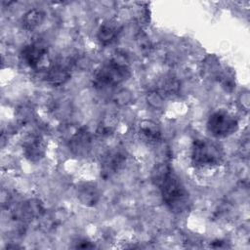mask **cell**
<instances>
[{"label": "cell", "mask_w": 250, "mask_h": 250, "mask_svg": "<svg viewBox=\"0 0 250 250\" xmlns=\"http://www.w3.org/2000/svg\"><path fill=\"white\" fill-rule=\"evenodd\" d=\"M162 199L166 206L174 212H183L188 208V193L179 177L169 168L163 167L156 175Z\"/></svg>", "instance_id": "6da1fadb"}, {"label": "cell", "mask_w": 250, "mask_h": 250, "mask_svg": "<svg viewBox=\"0 0 250 250\" xmlns=\"http://www.w3.org/2000/svg\"><path fill=\"white\" fill-rule=\"evenodd\" d=\"M224 159L222 146L208 139L195 140L191 147V164L198 170H210L220 166Z\"/></svg>", "instance_id": "7a4b0ae2"}, {"label": "cell", "mask_w": 250, "mask_h": 250, "mask_svg": "<svg viewBox=\"0 0 250 250\" xmlns=\"http://www.w3.org/2000/svg\"><path fill=\"white\" fill-rule=\"evenodd\" d=\"M130 76V68L125 61L113 59L98 68L93 76V84L96 88L104 89L116 86Z\"/></svg>", "instance_id": "3957f363"}, {"label": "cell", "mask_w": 250, "mask_h": 250, "mask_svg": "<svg viewBox=\"0 0 250 250\" xmlns=\"http://www.w3.org/2000/svg\"><path fill=\"white\" fill-rule=\"evenodd\" d=\"M207 130L216 139L227 138L238 129V120L230 112L219 109L212 112L207 119Z\"/></svg>", "instance_id": "277c9868"}, {"label": "cell", "mask_w": 250, "mask_h": 250, "mask_svg": "<svg viewBox=\"0 0 250 250\" xmlns=\"http://www.w3.org/2000/svg\"><path fill=\"white\" fill-rule=\"evenodd\" d=\"M21 58L27 66L34 70H48L52 65L49 51L40 42L25 45L21 52Z\"/></svg>", "instance_id": "5b68a950"}, {"label": "cell", "mask_w": 250, "mask_h": 250, "mask_svg": "<svg viewBox=\"0 0 250 250\" xmlns=\"http://www.w3.org/2000/svg\"><path fill=\"white\" fill-rule=\"evenodd\" d=\"M22 151L24 156L30 161H38L45 154V144L38 135L28 136L22 143Z\"/></svg>", "instance_id": "8992f818"}, {"label": "cell", "mask_w": 250, "mask_h": 250, "mask_svg": "<svg viewBox=\"0 0 250 250\" xmlns=\"http://www.w3.org/2000/svg\"><path fill=\"white\" fill-rule=\"evenodd\" d=\"M122 29L121 24L115 20H108L103 22L99 28L97 37L103 45L111 44L116 40Z\"/></svg>", "instance_id": "52a82bcc"}, {"label": "cell", "mask_w": 250, "mask_h": 250, "mask_svg": "<svg viewBox=\"0 0 250 250\" xmlns=\"http://www.w3.org/2000/svg\"><path fill=\"white\" fill-rule=\"evenodd\" d=\"M125 157L119 152L109 153L103 162V173L105 176H110L116 173L123 165Z\"/></svg>", "instance_id": "ba28073f"}, {"label": "cell", "mask_w": 250, "mask_h": 250, "mask_svg": "<svg viewBox=\"0 0 250 250\" xmlns=\"http://www.w3.org/2000/svg\"><path fill=\"white\" fill-rule=\"evenodd\" d=\"M77 196H78L80 202L87 206L95 205L100 198L98 189L96 188L95 186L90 185V184H85V185L81 186L78 189Z\"/></svg>", "instance_id": "9c48e42d"}, {"label": "cell", "mask_w": 250, "mask_h": 250, "mask_svg": "<svg viewBox=\"0 0 250 250\" xmlns=\"http://www.w3.org/2000/svg\"><path fill=\"white\" fill-rule=\"evenodd\" d=\"M140 135L147 143H157L161 139L158 126L151 121H145L140 126Z\"/></svg>", "instance_id": "30bf717a"}, {"label": "cell", "mask_w": 250, "mask_h": 250, "mask_svg": "<svg viewBox=\"0 0 250 250\" xmlns=\"http://www.w3.org/2000/svg\"><path fill=\"white\" fill-rule=\"evenodd\" d=\"M46 78L52 85L59 86L63 84L69 78V72L61 65H51L47 71Z\"/></svg>", "instance_id": "8fae6325"}, {"label": "cell", "mask_w": 250, "mask_h": 250, "mask_svg": "<svg viewBox=\"0 0 250 250\" xmlns=\"http://www.w3.org/2000/svg\"><path fill=\"white\" fill-rule=\"evenodd\" d=\"M90 136L86 130H79L72 138L70 144H71V148L77 153H85L86 150L90 146Z\"/></svg>", "instance_id": "7c38bea8"}, {"label": "cell", "mask_w": 250, "mask_h": 250, "mask_svg": "<svg viewBox=\"0 0 250 250\" xmlns=\"http://www.w3.org/2000/svg\"><path fill=\"white\" fill-rule=\"evenodd\" d=\"M45 14L41 10L32 9L22 18V26L26 30H33L43 22Z\"/></svg>", "instance_id": "4fadbf2b"}]
</instances>
